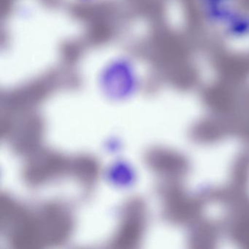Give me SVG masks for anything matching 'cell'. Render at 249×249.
Returning a JSON list of instances; mask_svg holds the SVG:
<instances>
[{
  "label": "cell",
  "instance_id": "obj_1",
  "mask_svg": "<svg viewBox=\"0 0 249 249\" xmlns=\"http://www.w3.org/2000/svg\"><path fill=\"white\" fill-rule=\"evenodd\" d=\"M142 211L140 210L139 203L133 201L128 204L124 210L122 222L116 232L113 243L134 244L138 243L140 231H142Z\"/></svg>",
  "mask_w": 249,
  "mask_h": 249
}]
</instances>
